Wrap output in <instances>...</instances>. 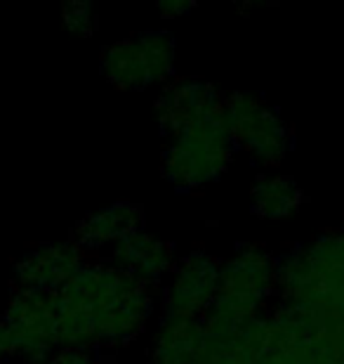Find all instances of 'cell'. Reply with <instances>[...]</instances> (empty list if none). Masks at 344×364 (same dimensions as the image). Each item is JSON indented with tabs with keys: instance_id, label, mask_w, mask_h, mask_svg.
<instances>
[{
	"instance_id": "9a60e30c",
	"label": "cell",
	"mask_w": 344,
	"mask_h": 364,
	"mask_svg": "<svg viewBox=\"0 0 344 364\" xmlns=\"http://www.w3.org/2000/svg\"><path fill=\"white\" fill-rule=\"evenodd\" d=\"M253 210L265 220H288L304 201L302 189L283 173H260L250 187Z\"/></svg>"
},
{
	"instance_id": "52a82bcc",
	"label": "cell",
	"mask_w": 344,
	"mask_h": 364,
	"mask_svg": "<svg viewBox=\"0 0 344 364\" xmlns=\"http://www.w3.org/2000/svg\"><path fill=\"white\" fill-rule=\"evenodd\" d=\"M3 322L12 333L14 355L26 364H45L60 350L57 298L52 291L17 289Z\"/></svg>"
},
{
	"instance_id": "8992f818",
	"label": "cell",
	"mask_w": 344,
	"mask_h": 364,
	"mask_svg": "<svg viewBox=\"0 0 344 364\" xmlns=\"http://www.w3.org/2000/svg\"><path fill=\"white\" fill-rule=\"evenodd\" d=\"M177 62L174 41L167 31L146 28L113 41L101 53V74L121 90H146L170 83Z\"/></svg>"
},
{
	"instance_id": "9c48e42d",
	"label": "cell",
	"mask_w": 344,
	"mask_h": 364,
	"mask_svg": "<svg viewBox=\"0 0 344 364\" xmlns=\"http://www.w3.org/2000/svg\"><path fill=\"white\" fill-rule=\"evenodd\" d=\"M222 90L212 83L196 81V78H177L165 83V88L153 102L158 126L165 135L189 126V123L219 114L224 109Z\"/></svg>"
},
{
	"instance_id": "e0dca14e",
	"label": "cell",
	"mask_w": 344,
	"mask_h": 364,
	"mask_svg": "<svg viewBox=\"0 0 344 364\" xmlns=\"http://www.w3.org/2000/svg\"><path fill=\"white\" fill-rule=\"evenodd\" d=\"M45 364H101L92 350H76V348H60Z\"/></svg>"
},
{
	"instance_id": "7a4b0ae2",
	"label": "cell",
	"mask_w": 344,
	"mask_h": 364,
	"mask_svg": "<svg viewBox=\"0 0 344 364\" xmlns=\"http://www.w3.org/2000/svg\"><path fill=\"white\" fill-rule=\"evenodd\" d=\"M276 294V258L260 244H243L219 263L215 303L203 324L238 329L269 310Z\"/></svg>"
},
{
	"instance_id": "5bb4252c",
	"label": "cell",
	"mask_w": 344,
	"mask_h": 364,
	"mask_svg": "<svg viewBox=\"0 0 344 364\" xmlns=\"http://www.w3.org/2000/svg\"><path fill=\"white\" fill-rule=\"evenodd\" d=\"M203 346V322L160 317L151 336L149 364H196Z\"/></svg>"
},
{
	"instance_id": "ba28073f",
	"label": "cell",
	"mask_w": 344,
	"mask_h": 364,
	"mask_svg": "<svg viewBox=\"0 0 344 364\" xmlns=\"http://www.w3.org/2000/svg\"><path fill=\"white\" fill-rule=\"evenodd\" d=\"M219 287V260L212 253L196 249L174 263L163 282L160 317L203 322L215 303Z\"/></svg>"
},
{
	"instance_id": "6da1fadb",
	"label": "cell",
	"mask_w": 344,
	"mask_h": 364,
	"mask_svg": "<svg viewBox=\"0 0 344 364\" xmlns=\"http://www.w3.org/2000/svg\"><path fill=\"white\" fill-rule=\"evenodd\" d=\"M60 348L94 350L137 341L156 317V289L111 263H85L55 294Z\"/></svg>"
},
{
	"instance_id": "d6986e66",
	"label": "cell",
	"mask_w": 344,
	"mask_h": 364,
	"mask_svg": "<svg viewBox=\"0 0 344 364\" xmlns=\"http://www.w3.org/2000/svg\"><path fill=\"white\" fill-rule=\"evenodd\" d=\"M14 355V341H12V333L7 329L5 322H0V360L10 358Z\"/></svg>"
},
{
	"instance_id": "3957f363",
	"label": "cell",
	"mask_w": 344,
	"mask_h": 364,
	"mask_svg": "<svg viewBox=\"0 0 344 364\" xmlns=\"http://www.w3.org/2000/svg\"><path fill=\"white\" fill-rule=\"evenodd\" d=\"M163 176L172 187L192 192L219 180L229 168L236 144L224 121V109L165 135Z\"/></svg>"
},
{
	"instance_id": "7c38bea8",
	"label": "cell",
	"mask_w": 344,
	"mask_h": 364,
	"mask_svg": "<svg viewBox=\"0 0 344 364\" xmlns=\"http://www.w3.org/2000/svg\"><path fill=\"white\" fill-rule=\"evenodd\" d=\"M265 315L238 329L203 324V346L196 364H255L265 346Z\"/></svg>"
},
{
	"instance_id": "30bf717a",
	"label": "cell",
	"mask_w": 344,
	"mask_h": 364,
	"mask_svg": "<svg viewBox=\"0 0 344 364\" xmlns=\"http://www.w3.org/2000/svg\"><path fill=\"white\" fill-rule=\"evenodd\" d=\"M85 263V251L76 242L43 244L38 249L28 251L14 265V279H17L19 289H38L57 294Z\"/></svg>"
},
{
	"instance_id": "4fadbf2b",
	"label": "cell",
	"mask_w": 344,
	"mask_h": 364,
	"mask_svg": "<svg viewBox=\"0 0 344 364\" xmlns=\"http://www.w3.org/2000/svg\"><path fill=\"white\" fill-rule=\"evenodd\" d=\"M142 208L130 201H116L111 206L99 208L78 223L76 244L83 251H111L123 239L142 230Z\"/></svg>"
},
{
	"instance_id": "ac0fdd59",
	"label": "cell",
	"mask_w": 344,
	"mask_h": 364,
	"mask_svg": "<svg viewBox=\"0 0 344 364\" xmlns=\"http://www.w3.org/2000/svg\"><path fill=\"white\" fill-rule=\"evenodd\" d=\"M156 7L165 19H179L194 10V3H189V0H163Z\"/></svg>"
},
{
	"instance_id": "277c9868",
	"label": "cell",
	"mask_w": 344,
	"mask_h": 364,
	"mask_svg": "<svg viewBox=\"0 0 344 364\" xmlns=\"http://www.w3.org/2000/svg\"><path fill=\"white\" fill-rule=\"evenodd\" d=\"M276 291L281 303L299 308L326 303L328 298L342 294L344 225L276 258Z\"/></svg>"
},
{
	"instance_id": "2e32d148",
	"label": "cell",
	"mask_w": 344,
	"mask_h": 364,
	"mask_svg": "<svg viewBox=\"0 0 344 364\" xmlns=\"http://www.w3.org/2000/svg\"><path fill=\"white\" fill-rule=\"evenodd\" d=\"M64 26L67 31L76 33V36H90L97 26V14H94L90 3H83V0H73L62 12Z\"/></svg>"
},
{
	"instance_id": "8fae6325",
	"label": "cell",
	"mask_w": 344,
	"mask_h": 364,
	"mask_svg": "<svg viewBox=\"0 0 344 364\" xmlns=\"http://www.w3.org/2000/svg\"><path fill=\"white\" fill-rule=\"evenodd\" d=\"M109 263L123 272H128L130 277H135V279L146 284V287L156 289L172 272L177 256H174L170 242L139 230L113 246Z\"/></svg>"
},
{
	"instance_id": "5b68a950",
	"label": "cell",
	"mask_w": 344,
	"mask_h": 364,
	"mask_svg": "<svg viewBox=\"0 0 344 364\" xmlns=\"http://www.w3.org/2000/svg\"><path fill=\"white\" fill-rule=\"evenodd\" d=\"M224 121L236 149L262 166L281 164L292 147V128L285 116L257 92L238 90L224 97Z\"/></svg>"
}]
</instances>
